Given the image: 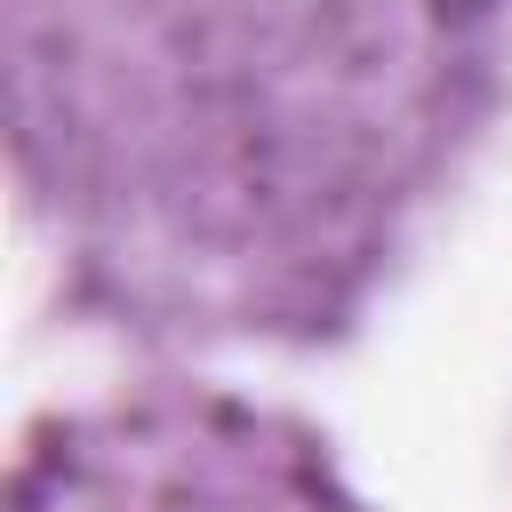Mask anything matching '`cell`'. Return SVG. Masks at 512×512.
Masks as SVG:
<instances>
[]
</instances>
